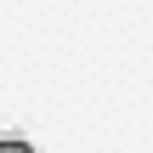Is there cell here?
Returning <instances> with one entry per match:
<instances>
[{
  "label": "cell",
  "instance_id": "1",
  "mask_svg": "<svg viewBox=\"0 0 153 153\" xmlns=\"http://www.w3.org/2000/svg\"><path fill=\"white\" fill-rule=\"evenodd\" d=\"M0 153H34L28 142H11V136H0Z\"/></svg>",
  "mask_w": 153,
  "mask_h": 153
}]
</instances>
